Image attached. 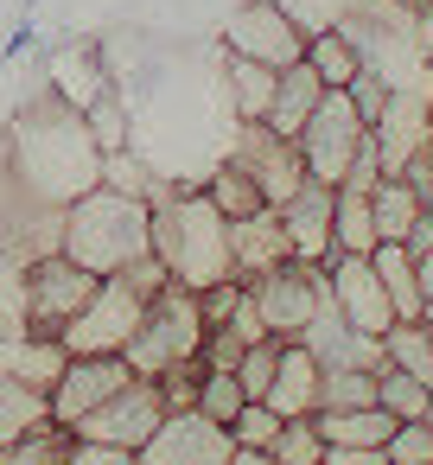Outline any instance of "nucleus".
I'll use <instances>...</instances> for the list:
<instances>
[{
    "mask_svg": "<svg viewBox=\"0 0 433 465\" xmlns=\"http://www.w3.org/2000/svg\"><path fill=\"white\" fill-rule=\"evenodd\" d=\"M7 160H14V179L26 185V198L45 211H64L103 185V147H96L84 109H71L58 90H45L39 103L20 109V122L7 134Z\"/></svg>",
    "mask_w": 433,
    "mask_h": 465,
    "instance_id": "nucleus-1",
    "label": "nucleus"
},
{
    "mask_svg": "<svg viewBox=\"0 0 433 465\" xmlns=\"http://www.w3.org/2000/svg\"><path fill=\"white\" fill-rule=\"evenodd\" d=\"M153 255L192 293H204L217 281H236L230 217L204 198V185H172L166 198H153Z\"/></svg>",
    "mask_w": 433,
    "mask_h": 465,
    "instance_id": "nucleus-2",
    "label": "nucleus"
},
{
    "mask_svg": "<svg viewBox=\"0 0 433 465\" xmlns=\"http://www.w3.org/2000/svg\"><path fill=\"white\" fill-rule=\"evenodd\" d=\"M58 249L109 281L122 268H134L141 255H153V204L128 198L115 185H96V192H84L77 204L58 211Z\"/></svg>",
    "mask_w": 433,
    "mask_h": 465,
    "instance_id": "nucleus-3",
    "label": "nucleus"
},
{
    "mask_svg": "<svg viewBox=\"0 0 433 465\" xmlns=\"http://www.w3.org/2000/svg\"><path fill=\"white\" fill-rule=\"evenodd\" d=\"M204 312H198V293L192 287H179V281H166L153 300H147V319H141V331L128 338V370L134 376H160V370H172V363H185V357H198L204 351Z\"/></svg>",
    "mask_w": 433,
    "mask_h": 465,
    "instance_id": "nucleus-4",
    "label": "nucleus"
},
{
    "mask_svg": "<svg viewBox=\"0 0 433 465\" xmlns=\"http://www.w3.org/2000/svg\"><path fill=\"white\" fill-rule=\"evenodd\" d=\"M103 287V274H90L84 262H71L64 249H45V255H33L26 262V331H64L84 306H90V293Z\"/></svg>",
    "mask_w": 433,
    "mask_h": 465,
    "instance_id": "nucleus-5",
    "label": "nucleus"
},
{
    "mask_svg": "<svg viewBox=\"0 0 433 465\" xmlns=\"http://www.w3.org/2000/svg\"><path fill=\"white\" fill-rule=\"evenodd\" d=\"M141 319H147V300H141L122 274H109V281L90 293V306L58 331V344H64L71 357H122L128 338L141 331Z\"/></svg>",
    "mask_w": 433,
    "mask_h": 465,
    "instance_id": "nucleus-6",
    "label": "nucleus"
},
{
    "mask_svg": "<svg viewBox=\"0 0 433 465\" xmlns=\"http://www.w3.org/2000/svg\"><path fill=\"white\" fill-rule=\"evenodd\" d=\"M363 141H369V122L357 115L350 90H325V103L312 109V122L300 128L306 173H312L319 185H344V173H350V160L363 153Z\"/></svg>",
    "mask_w": 433,
    "mask_h": 465,
    "instance_id": "nucleus-7",
    "label": "nucleus"
},
{
    "mask_svg": "<svg viewBox=\"0 0 433 465\" xmlns=\"http://www.w3.org/2000/svg\"><path fill=\"white\" fill-rule=\"evenodd\" d=\"M223 52L255 58L268 71H287L306 58V26L280 7V0H242V7L223 20Z\"/></svg>",
    "mask_w": 433,
    "mask_h": 465,
    "instance_id": "nucleus-8",
    "label": "nucleus"
},
{
    "mask_svg": "<svg viewBox=\"0 0 433 465\" xmlns=\"http://www.w3.org/2000/svg\"><path fill=\"white\" fill-rule=\"evenodd\" d=\"M249 293H255V306H261L268 338L293 344V338H306L312 312L325 306V268H312V262H280L274 274L249 281Z\"/></svg>",
    "mask_w": 433,
    "mask_h": 465,
    "instance_id": "nucleus-9",
    "label": "nucleus"
},
{
    "mask_svg": "<svg viewBox=\"0 0 433 465\" xmlns=\"http://www.w3.org/2000/svg\"><path fill=\"white\" fill-rule=\"evenodd\" d=\"M230 160L261 185V198L280 211L312 173H306V153H300V141H280L268 122H236V147H230Z\"/></svg>",
    "mask_w": 433,
    "mask_h": 465,
    "instance_id": "nucleus-10",
    "label": "nucleus"
},
{
    "mask_svg": "<svg viewBox=\"0 0 433 465\" xmlns=\"http://www.w3.org/2000/svg\"><path fill=\"white\" fill-rule=\"evenodd\" d=\"M160 420H166V395H160V382H153V376H134L128 389H115L96 414H84V420L64 427V433H77V440H109V446L141 452V446L153 440Z\"/></svg>",
    "mask_w": 433,
    "mask_h": 465,
    "instance_id": "nucleus-11",
    "label": "nucleus"
},
{
    "mask_svg": "<svg viewBox=\"0 0 433 465\" xmlns=\"http://www.w3.org/2000/svg\"><path fill=\"white\" fill-rule=\"evenodd\" d=\"M230 452H236L230 427H217L198 408H166V420L141 446V465H230Z\"/></svg>",
    "mask_w": 433,
    "mask_h": 465,
    "instance_id": "nucleus-12",
    "label": "nucleus"
},
{
    "mask_svg": "<svg viewBox=\"0 0 433 465\" xmlns=\"http://www.w3.org/2000/svg\"><path fill=\"white\" fill-rule=\"evenodd\" d=\"M325 293H331V306H338L357 331H369V338H382V331L395 325V300H389V287H382V274H376L369 255H331V262H325Z\"/></svg>",
    "mask_w": 433,
    "mask_h": 465,
    "instance_id": "nucleus-13",
    "label": "nucleus"
},
{
    "mask_svg": "<svg viewBox=\"0 0 433 465\" xmlns=\"http://www.w3.org/2000/svg\"><path fill=\"white\" fill-rule=\"evenodd\" d=\"M134 382V370H128V357H71L64 363V376L52 382V420L58 427H77L84 414H96L115 389H128Z\"/></svg>",
    "mask_w": 433,
    "mask_h": 465,
    "instance_id": "nucleus-14",
    "label": "nucleus"
},
{
    "mask_svg": "<svg viewBox=\"0 0 433 465\" xmlns=\"http://www.w3.org/2000/svg\"><path fill=\"white\" fill-rule=\"evenodd\" d=\"M331 211H338V185H319V179H306V185L280 204V223H287V242H293V262L325 268V262L338 255V242H331Z\"/></svg>",
    "mask_w": 433,
    "mask_h": 465,
    "instance_id": "nucleus-15",
    "label": "nucleus"
},
{
    "mask_svg": "<svg viewBox=\"0 0 433 465\" xmlns=\"http://www.w3.org/2000/svg\"><path fill=\"white\" fill-rule=\"evenodd\" d=\"M325 370H382L389 357H382V338H369V331H357L338 306H331V293H325V306L312 312V325H306V338H300Z\"/></svg>",
    "mask_w": 433,
    "mask_h": 465,
    "instance_id": "nucleus-16",
    "label": "nucleus"
},
{
    "mask_svg": "<svg viewBox=\"0 0 433 465\" xmlns=\"http://www.w3.org/2000/svg\"><path fill=\"white\" fill-rule=\"evenodd\" d=\"M230 255H236V281H261L274 274L280 262H293V242H287V223L280 211H255V217H236L230 223Z\"/></svg>",
    "mask_w": 433,
    "mask_h": 465,
    "instance_id": "nucleus-17",
    "label": "nucleus"
},
{
    "mask_svg": "<svg viewBox=\"0 0 433 465\" xmlns=\"http://www.w3.org/2000/svg\"><path fill=\"white\" fill-rule=\"evenodd\" d=\"M319 376H325V363H319L300 338L280 344V370H274V382H268V408H274L280 420L319 414Z\"/></svg>",
    "mask_w": 433,
    "mask_h": 465,
    "instance_id": "nucleus-18",
    "label": "nucleus"
},
{
    "mask_svg": "<svg viewBox=\"0 0 433 465\" xmlns=\"http://www.w3.org/2000/svg\"><path fill=\"white\" fill-rule=\"evenodd\" d=\"M71 351L52 338V331H0V376H14V382H33L52 395V382L64 376Z\"/></svg>",
    "mask_w": 433,
    "mask_h": 465,
    "instance_id": "nucleus-19",
    "label": "nucleus"
},
{
    "mask_svg": "<svg viewBox=\"0 0 433 465\" xmlns=\"http://www.w3.org/2000/svg\"><path fill=\"white\" fill-rule=\"evenodd\" d=\"M109 84H115V77H109V52H103V45H84V39H77V45H64V52L52 58V90H58L71 109H90Z\"/></svg>",
    "mask_w": 433,
    "mask_h": 465,
    "instance_id": "nucleus-20",
    "label": "nucleus"
},
{
    "mask_svg": "<svg viewBox=\"0 0 433 465\" xmlns=\"http://www.w3.org/2000/svg\"><path fill=\"white\" fill-rule=\"evenodd\" d=\"M325 103V84H319V71L300 58V64H287L280 71V84H274V103H268V128L280 134V141H300V128L312 122V109Z\"/></svg>",
    "mask_w": 433,
    "mask_h": 465,
    "instance_id": "nucleus-21",
    "label": "nucleus"
},
{
    "mask_svg": "<svg viewBox=\"0 0 433 465\" xmlns=\"http://www.w3.org/2000/svg\"><path fill=\"white\" fill-rule=\"evenodd\" d=\"M312 427L325 433V446H382V452H389V433H395L401 420L376 401V408H319Z\"/></svg>",
    "mask_w": 433,
    "mask_h": 465,
    "instance_id": "nucleus-22",
    "label": "nucleus"
},
{
    "mask_svg": "<svg viewBox=\"0 0 433 465\" xmlns=\"http://www.w3.org/2000/svg\"><path fill=\"white\" fill-rule=\"evenodd\" d=\"M274 84H280V71H268V64H255V58L223 52V90H230V115H236V122H268Z\"/></svg>",
    "mask_w": 433,
    "mask_h": 465,
    "instance_id": "nucleus-23",
    "label": "nucleus"
},
{
    "mask_svg": "<svg viewBox=\"0 0 433 465\" xmlns=\"http://www.w3.org/2000/svg\"><path fill=\"white\" fill-rule=\"evenodd\" d=\"M39 427H58L52 420V395L33 389V382H14V376H0V446L7 440H26Z\"/></svg>",
    "mask_w": 433,
    "mask_h": 465,
    "instance_id": "nucleus-24",
    "label": "nucleus"
},
{
    "mask_svg": "<svg viewBox=\"0 0 433 465\" xmlns=\"http://www.w3.org/2000/svg\"><path fill=\"white\" fill-rule=\"evenodd\" d=\"M306 64L319 71L325 90H350L363 71V52L344 39V26H319V33H306Z\"/></svg>",
    "mask_w": 433,
    "mask_h": 465,
    "instance_id": "nucleus-25",
    "label": "nucleus"
},
{
    "mask_svg": "<svg viewBox=\"0 0 433 465\" xmlns=\"http://www.w3.org/2000/svg\"><path fill=\"white\" fill-rule=\"evenodd\" d=\"M369 211H376V230H382V242H408V230L420 223V192L401 179V173H389V179H376V192H369Z\"/></svg>",
    "mask_w": 433,
    "mask_h": 465,
    "instance_id": "nucleus-26",
    "label": "nucleus"
},
{
    "mask_svg": "<svg viewBox=\"0 0 433 465\" xmlns=\"http://www.w3.org/2000/svg\"><path fill=\"white\" fill-rule=\"evenodd\" d=\"M331 242H338V255H376L382 230H376L369 192H350V185H338V211H331Z\"/></svg>",
    "mask_w": 433,
    "mask_h": 465,
    "instance_id": "nucleus-27",
    "label": "nucleus"
},
{
    "mask_svg": "<svg viewBox=\"0 0 433 465\" xmlns=\"http://www.w3.org/2000/svg\"><path fill=\"white\" fill-rule=\"evenodd\" d=\"M204 198H211V204H217V211H223L230 223H236V217H255V211H268L261 185H255V179H249V173H242V166H236L230 153H223V160H217V166L204 173Z\"/></svg>",
    "mask_w": 433,
    "mask_h": 465,
    "instance_id": "nucleus-28",
    "label": "nucleus"
},
{
    "mask_svg": "<svg viewBox=\"0 0 433 465\" xmlns=\"http://www.w3.org/2000/svg\"><path fill=\"white\" fill-rule=\"evenodd\" d=\"M376 274L395 300V319H420V262L408 255V242H376Z\"/></svg>",
    "mask_w": 433,
    "mask_h": 465,
    "instance_id": "nucleus-29",
    "label": "nucleus"
},
{
    "mask_svg": "<svg viewBox=\"0 0 433 465\" xmlns=\"http://www.w3.org/2000/svg\"><path fill=\"white\" fill-rule=\"evenodd\" d=\"M382 357L433 389V325H427V319H395V325L382 331Z\"/></svg>",
    "mask_w": 433,
    "mask_h": 465,
    "instance_id": "nucleus-30",
    "label": "nucleus"
},
{
    "mask_svg": "<svg viewBox=\"0 0 433 465\" xmlns=\"http://www.w3.org/2000/svg\"><path fill=\"white\" fill-rule=\"evenodd\" d=\"M84 122H90V134H96V147H103V153H122V147H134V128H128L134 115H128V96H122L115 84H109V90H103V96L84 109Z\"/></svg>",
    "mask_w": 433,
    "mask_h": 465,
    "instance_id": "nucleus-31",
    "label": "nucleus"
},
{
    "mask_svg": "<svg viewBox=\"0 0 433 465\" xmlns=\"http://www.w3.org/2000/svg\"><path fill=\"white\" fill-rule=\"evenodd\" d=\"M376 401H382L395 420H427V401H433V389H427L420 376H408V370L382 363V370H376Z\"/></svg>",
    "mask_w": 433,
    "mask_h": 465,
    "instance_id": "nucleus-32",
    "label": "nucleus"
},
{
    "mask_svg": "<svg viewBox=\"0 0 433 465\" xmlns=\"http://www.w3.org/2000/svg\"><path fill=\"white\" fill-rule=\"evenodd\" d=\"M319 408H376V370H325Z\"/></svg>",
    "mask_w": 433,
    "mask_h": 465,
    "instance_id": "nucleus-33",
    "label": "nucleus"
},
{
    "mask_svg": "<svg viewBox=\"0 0 433 465\" xmlns=\"http://www.w3.org/2000/svg\"><path fill=\"white\" fill-rule=\"evenodd\" d=\"M64 452H71V433L64 427H39L26 440L0 446V465H64Z\"/></svg>",
    "mask_w": 433,
    "mask_h": 465,
    "instance_id": "nucleus-34",
    "label": "nucleus"
},
{
    "mask_svg": "<svg viewBox=\"0 0 433 465\" xmlns=\"http://www.w3.org/2000/svg\"><path fill=\"white\" fill-rule=\"evenodd\" d=\"M242 382H236V370H204V382H198V414H211L217 427H230L236 414H242Z\"/></svg>",
    "mask_w": 433,
    "mask_h": 465,
    "instance_id": "nucleus-35",
    "label": "nucleus"
},
{
    "mask_svg": "<svg viewBox=\"0 0 433 465\" xmlns=\"http://www.w3.org/2000/svg\"><path fill=\"white\" fill-rule=\"evenodd\" d=\"M274 370H280V338H261V344H249V351H242V363H236V382H242V395H249V401H268V382H274Z\"/></svg>",
    "mask_w": 433,
    "mask_h": 465,
    "instance_id": "nucleus-36",
    "label": "nucleus"
},
{
    "mask_svg": "<svg viewBox=\"0 0 433 465\" xmlns=\"http://www.w3.org/2000/svg\"><path fill=\"white\" fill-rule=\"evenodd\" d=\"M268 452H274L280 465H319V459H325V433H319V427H312V414H306V420H287V427H280V440H274Z\"/></svg>",
    "mask_w": 433,
    "mask_h": 465,
    "instance_id": "nucleus-37",
    "label": "nucleus"
},
{
    "mask_svg": "<svg viewBox=\"0 0 433 465\" xmlns=\"http://www.w3.org/2000/svg\"><path fill=\"white\" fill-rule=\"evenodd\" d=\"M280 427H287V420H280L268 401H242V414L230 420V440H236V446H261V452H268V446L280 440Z\"/></svg>",
    "mask_w": 433,
    "mask_h": 465,
    "instance_id": "nucleus-38",
    "label": "nucleus"
},
{
    "mask_svg": "<svg viewBox=\"0 0 433 465\" xmlns=\"http://www.w3.org/2000/svg\"><path fill=\"white\" fill-rule=\"evenodd\" d=\"M389 465H433V420H401L389 433Z\"/></svg>",
    "mask_w": 433,
    "mask_h": 465,
    "instance_id": "nucleus-39",
    "label": "nucleus"
},
{
    "mask_svg": "<svg viewBox=\"0 0 433 465\" xmlns=\"http://www.w3.org/2000/svg\"><path fill=\"white\" fill-rule=\"evenodd\" d=\"M153 382H160V395H166V408H198V382H204V357H185V363H172V370H160Z\"/></svg>",
    "mask_w": 433,
    "mask_h": 465,
    "instance_id": "nucleus-40",
    "label": "nucleus"
},
{
    "mask_svg": "<svg viewBox=\"0 0 433 465\" xmlns=\"http://www.w3.org/2000/svg\"><path fill=\"white\" fill-rule=\"evenodd\" d=\"M389 96H395V84H389L382 71H369V64H363V71H357V84H350V103H357V115H363L369 128L382 122V109H389Z\"/></svg>",
    "mask_w": 433,
    "mask_h": 465,
    "instance_id": "nucleus-41",
    "label": "nucleus"
},
{
    "mask_svg": "<svg viewBox=\"0 0 433 465\" xmlns=\"http://www.w3.org/2000/svg\"><path fill=\"white\" fill-rule=\"evenodd\" d=\"M242 293H249V281H217V287H204V293H198L204 325H230V319H236V306H242Z\"/></svg>",
    "mask_w": 433,
    "mask_h": 465,
    "instance_id": "nucleus-42",
    "label": "nucleus"
},
{
    "mask_svg": "<svg viewBox=\"0 0 433 465\" xmlns=\"http://www.w3.org/2000/svg\"><path fill=\"white\" fill-rule=\"evenodd\" d=\"M64 465H141V452H128V446H109V440H77V433H71V452H64Z\"/></svg>",
    "mask_w": 433,
    "mask_h": 465,
    "instance_id": "nucleus-43",
    "label": "nucleus"
},
{
    "mask_svg": "<svg viewBox=\"0 0 433 465\" xmlns=\"http://www.w3.org/2000/svg\"><path fill=\"white\" fill-rule=\"evenodd\" d=\"M319 465H389V452L382 446H325Z\"/></svg>",
    "mask_w": 433,
    "mask_h": 465,
    "instance_id": "nucleus-44",
    "label": "nucleus"
},
{
    "mask_svg": "<svg viewBox=\"0 0 433 465\" xmlns=\"http://www.w3.org/2000/svg\"><path fill=\"white\" fill-rule=\"evenodd\" d=\"M420 262V319L433 325V255H414Z\"/></svg>",
    "mask_w": 433,
    "mask_h": 465,
    "instance_id": "nucleus-45",
    "label": "nucleus"
},
{
    "mask_svg": "<svg viewBox=\"0 0 433 465\" xmlns=\"http://www.w3.org/2000/svg\"><path fill=\"white\" fill-rule=\"evenodd\" d=\"M230 465H280V459H274V452H261V446H236V452H230Z\"/></svg>",
    "mask_w": 433,
    "mask_h": 465,
    "instance_id": "nucleus-46",
    "label": "nucleus"
}]
</instances>
